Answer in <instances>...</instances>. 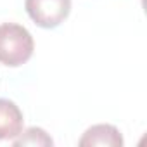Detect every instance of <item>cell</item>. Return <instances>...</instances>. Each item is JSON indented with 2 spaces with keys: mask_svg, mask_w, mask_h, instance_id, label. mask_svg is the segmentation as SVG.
I'll use <instances>...</instances> for the list:
<instances>
[{
  "mask_svg": "<svg viewBox=\"0 0 147 147\" xmlns=\"http://www.w3.org/2000/svg\"><path fill=\"white\" fill-rule=\"evenodd\" d=\"M24 9L40 28H57L71 12V0H24Z\"/></svg>",
  "mask_w": 147,
  "mask_h": 147,
  "instance_id": "7a4b0ae2",
  "label": "cell"
},
{
  "mask_svg": "<svg viewBox=\"0 0 147 147\" xmlns=\"http://www.w3.org/2000/svg\"><path fill=\"white\" fill-rule=\"evenodd\" d=\"M23 113L9 99H0V140H14L23 131Z\"/></svg>",
  "mask_w": 147,
  "mask_h": 147,
  "instance_id": "3957f363",
  "label": "cell"
},
{
  "mask_svg": "<svg viewBox=\"0 0 147 147\" xmlns=\"http://www.w3.org/2000/svg\"><path fill=\"white\" fill-rule=\"evenodd\" d=\"M35 50L31 33L16 23L0 24V62L9 67L23 66Z\"/></svg>",
  "mask_w": 147,
  "mask_h": 147,
  "instance_id": "6da1fadb",
  "label": "cell"
},
{
  "mask_svg": "<svg viewBox=\"0 0 147 147\" xmlns=\"http://www.w3.org/2000/svg\"><path fill=\"white\" fill-rule=\"evenodd\" d=\"M52 138L47 135L45 130L42 128H28L24 133L21 131L16 138H14V145H52Z\"/></svg>",
  "mask_w": 147,
  "mask_h": 147,
  "instance_id": "5b68a950",
  "label": "cell"
},
{
  "mask_svg": "<svg viewBox=\"0 0 147 147\" xmlns=\"http://www.w3.org/2000/svg\"><path fill=\"white\" fill-rule=\"evenodd\" d=\"M78 144H80V147H92V145L121 147L123 137H121L119 130L113 125H94L83 133V137L80 138Z\"/></svg>",
  "mask_w": 147,
  "mask_h": 147,
  "instance_id": "277c9868",
  "label": "cell"
}]
</instances>
